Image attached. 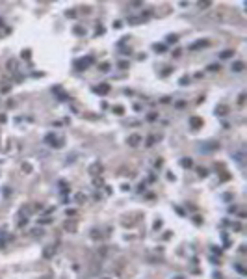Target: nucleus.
<instances>
[{"label": "nucleus", "instance_id": "nucleus-3", "mask_svg": "<svg viewBox=\"0 0 247 279\" xmlns=\"http://www.w3.org/2000/svg\"><path fill=\"white\" fill-rule=\"evenodd\" d=\"M95 91H97V93H100V95H106V93L110 91V88H108V84H100L99 88H95Z\"/></svg>", "mask_w": 247, "mask_h": 279}, {"label": "nucleus", "instance_id": "nucleus-14", "mask_svg": "<svg viewBox=\"0 0 247 279\" xmlns=\"http://www.w3.org/2000/svg\"><path fill=\"white\" fill-rule=\"evenodd\" d=\"M182 166H186V168H191V160H190V158H186V160L182 162Z\"/></svg>", "mask_w": 247, "mask_h": 279}, {"label": "nucleus", "instance_id": "nucleus-8", "mask_svg": "<svg viewBox=\"0 0 247 279\" xmlns=\"http://www.w3.org/2000/svg\"><path fill=\"white\" fill-rule=\"evenodd\" d=\"M242 69H244V64H242V61H234V64H232V71H234V73H240Z\"/></svg>", "mask_w": 247, "mask_h": 279}, {"label": "nucleus", "instance_id": "nucleus-18", "mask_svg": "<svg viewBox=\"0 0 247 279\" xmlns=\"http://www.w3.org/2000/svg\"><path fill=\"white\" fill-rule=\"evenodd\" d=\"M7 91H9V88H7V84H4L2 86V93H7Z\"/></svg>", "mask_w": 247, "mask_h": 279}, {"label": "nucleus", "instance_id": "nucleus-7", "mask_svg": "<svg viewBox=\"0 0 247 279\" xmlns=\"http://www.w3.org/2000/svg\"><path fill=\"white\" fill-rule=\"evenodd\" d=\"M91 61H93V60H91V58H87V60H85V61H84V60H82V61H78V64H76V67H78V69H82V67H84V69H85V67H87V65H89V64H91Z\"/></svg>", "mask_w": 247, "mask_h": 279}, {"label": "nucleus", "instance_id": "nucleus-12", "mask_svg": "<svg viewBox=\"0 0 247 279\" xmlns=\"http://www.w3.org/2000/svg\"><path fill=\"white\" fill-rule=\"evenodd\" d=\"M76 201H78V203L85 201V195H84V194H78V195H76Z\"/></svg>", "mask_w": 247, "mask_h": 279}, {"label": "nucleus", "instance_id": "nucleus-6", "mask_svg": "<svg viewBox=\"0 0 247 279\" xmlns=\"http://www.w3.org/2000/svg\"><path fill=\"white\" fill-rule=\"evenodd\" d=\"M7 71H9V73H17V60L7 61Z\"/></svg>", "mask_w": 247, "mask_h": 279}, {"label": "nucleus", "instance_id": "nucleus-2", "mask_svg": "<svg viewBox=\"0 0 247 279\" xmlns=\"http://www.w3.org/2000/svg\"><path fill=\"white\" fill-rule=\"evenodd\" d=\"M65 229L71 231V233H74V231H76V222H74V220H67V222H65Z\"/></svg>", "mask_w": 247, "mask_h": 279}, {"label": "nucleus", "instance_id": "nucleus-11", "mask_svg": "<svg viewBox=\"0 0 247 279\" xmlns=\"http://www.w3.org/2000/svg\"><path fill=\"white\" fill-rule=\"evenodd\" d=\"M141 21H143V17H130V19H128L130 24H138V22H141Z\"/></svg>", "mask_w": 247, "mask_h": 279}, {"label": "nucleus", "instance_id": "nucleus-1", "mask_svg": "<svg viewBox=\"0 0 247 279\" xmlns=\"http://www.w3.org/2000/svg\"><path fill=\"white\" fill-rule=\"evenodd\" d=\"M127 141H128V145H130V147H138V145L141 143V136L139 134H130Z\"/></svg>", "mask_w": 247, "mask_h": 279}, {"label": "nucleus", "instance_id": "nucleus-21", "mask_svg": "<svg viewBox=\"0 0 247 279\" xmlns=\"http://www.w3.org/2000/svg\"><path fill=\"white\" fill-rule=\"evenodd\" d=\"M41 279H50V277H48V276H45V277H41Z\"/></svg>", "mask_w": 247, "mask_h": 279}, {"label": "nucleus", "instance_id": "nucleus-15", "mask_svg": "<svg viewBox=\"0 0 247 279\" xmlns=\"http://www.w3.org/2000/svg\"><path fill=\"white\" fill-rule=\"evenodd\" d=\"M52 255V247H46V251H45V257H50Z\"/></svg>", "mask_w": 247, "mask_h": 279}, {"label": "nucleus", "instance_id": "nucleus-5", "mask_svg": "<svg viewBox=\"0 0 247 279\" xmlns=\"http://www.w3.org/2000/svg\"><path fill=\"white\" fill-rule=\"evenodd\" d=\"M227 112H229V108H227L225 104H219L217 108H215V113H217V116H227Z\"/></svg>", "mask_w": 247, "mask_h": 279}, {"label": "nucleus", "instance_id": "nucleus-13", "mask_svg": "<svg viewBox=\"0 0 247 279\" xmlns=\"http://www.w3.org/2000/svg\"><path fill=\"white\" fill-rule=\"evenodd\" d=\"M232 56V52L230 50H225V52H221V58H230Z\"/></svg>", "mask_w": 247, "mask_h": 279}, {"label": "nucleus", "instance_id": "nucleus-19", "mask_svg": "<svg viewBox=\"0 0 247 279\" xmlns=\"http://www.w3.org/2000/svg\"><path fill=\"white\" fill-rule=\"evenodd\" d=\"M50 222H52L50 218H43V220H41V223H50Z\"/></svg>", "mask_w": 247, "mask_h": 279}, {"label": "nucleus", "instance_id": "nucleus-16", "mask_svg": "<svg viewBox=\"0 0 247 279\" xmlns=\"http://www.w3.org/2000/svg\"><path fill=\"white\" fill-rule=\"evenodd\" d=\"M119 67H121V69H127V67H128V64H127V61H121Z\"/></svg>", "mask_w": 247, "mask_h": 279}, {"label": "nucleus", "instance_id": "nucleus-4", "mask_svg": "<svg viewBox=\"0 0 247 279\" xmlns=\"http://www.w3.org/2000/svg\"><path fill=\"white\" fill-rule=\"evenodd\" d=\"M100 171H102V166H100V164H93V166L89 168V173L91 175H97V173H100Z\"/></svg>", "mask_w": 247, "mask_h": 279}, {"label": "nucleus", "instance_id": "nucleus-9", "mask_svg": "<svg viewBox=\"0 0 247 279\" xmlns=\"http://www.w3.org/2000/svg\"><path fill=\"white\" fill-rule=\"evenodd\" d=\"M206 45H208V41H199V43H195V45H191L190 49L195 50V49H201V47H206Z\"/></svg>", "mask_w": 247, "mask_h": 279}, {"label": "nucleus", "instance_id": "nucleus-20", "mask_svg": "<svg viewBox=\"0 0 247 279\" xmlns=\"http://www.w3.org/2000/svg\"><path fill=\"white\" fill-rule=\"evenodd\" d=\"M4 121H6V117H4L2 113H0V123H4Z\"/></svg>", "mask_w": 247, "mask_h": 279}, {"label": "nucleus", "instance_id": "nucleus-17", "mask_svg": "<svg viewBox=\"0 0 247 279\" xmlns=\"http://www.w3.org/2000/svg\"><path fill=\"white\" fill-rule=\"evenodd\" d=\"M113 110H115V113H123V108H121V106H115Z\"/></svg>", "mask_w": 247, "mask_h": 279}, {"label": "nucleus", "instance_id": "nucleus-10", "mask_svg": "<svg viewBox=\"0 0 247 279\" xmlns=\"http://www.w3.org/2000/svg\"><path fill=\"white\" fill-rule=\"evenodd\" d=\"M203 121L199 119V117H191V127H201Z\"/></svg>", "mask_w": 247, "mask_h": 279}]
</instances>
